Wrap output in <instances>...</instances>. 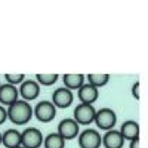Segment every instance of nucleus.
Here are the masks:
<instances>
[{
  "label": "nucleus",
  "instance_id": "17",
  "mask_svg": "<svg viewBox=\"0 0 148 148\" xmlns=\"http://www.w3.org/2000/svg\"><path fill=\"white\" fill-rule=\"evenodd\" d=\"M88 83L92 84L93 88L96 89H99V88H104V86L108 84L111 76L110 74H88Z\"/></svg>",
  "mask_w": 148,
  "mask_h": 148
},
{
  "label": "nucleus",
  "instance_id": "15",
  "mask_svg": "<svg viewBox=\"0 0 148 148\" xmlns=\"http://www.w3.org/2000/svg\"><path fill=\"white\" fill-rule=\"evenodd\" d=\"M86 77L83 74H64L62 76V82H64V88H67L68 90H79L82 86L86 83L84 82Z\"/></svg>",
  "mask_w": 148,
  "mask_h": 148
},
{
  "label": "nucleus",
  "instance_id": "4",
  "mask_svg": "<svg viewBox=\"0 0 148 148\" xmlns=\"http://www.w3.org/2000/svg\"><path fill=\"white\" fill-rule=\"evenodd\" d=\"M77 142L80 148H101L102 136L95 129H86V130H80Z\"/></svg>",
  "mask_w": 148,
  "mask_h": 148
},
{
  "label": "nucleus",
  "instance_id": "7",
  "mask_svg": "<svg viewBox=\"0 0 148 148\" xmlns=\"http://www.w3.org/2000/svg\"><path fill=\"white\" fill-rule=\"evenodd\" d=\"M56 133L67 142V141H71V139L79 136L80 126L73 119H64L59 121V125L56 127Z\"/></svg>",
  "mask_w": 148,
  "mask_h": 148
},
{
  "label": "nucleus",
  "instance_id": "20",
  "mask_svg": "<svg viewBox=\"0 0 148 148\" xmlns=\"http://www.w3.org/2000/svg\"><path fill=\"white\" fill-rule=\"evenodd\" d=\"M139 88H141L139 82H135L132 84V96L135 98V99H139Z\"/></svg>",
  "mask_w": 148,
  "mask_h": 148
},
{
  "label": "nucleus",
  "instance_id": "3",
  "mask_svg": "<svg viewBox=\"0 0 148 148\" xmlns=\"http://www.w3.org/2000/svg\"><path fill=\"white\" fill-rule=\"evenodd\" d=\"M95 114H96V110H95L93 105L79 104L76 108H74L73 120L76 121L79 126H89L95 120Z\"/></svg>",
  "mask_w": 148,
  "mask_h": 148
},
{
  "label": "nucleus",
  "instance_id": "16",
  "mask_svg": "<svg viewBox=\"0 0 148 148\" xmlns=\"http://www.w3.org/2000/svg\"><path fill=\"white\" fill-rule=\"evenodd\" d=\"M43 148H65V141L55 133H49L43 139Z\"/></svg>",
  "mask_w": 148,
  "mask_h": 148
},
{
  "label": "nucleus",
  "instance_id": "2",
  "mask_svg": "<svg viewBox=\"0 0 148 148\" xmlns=\"http://www.w3.org/2000/svg\"><path fill=\"white\" fill-rule=\"evenodd\" d=\"M93 123L96 125V127L101 129V130H105V132L111 130V129H114L116 123H117V114L111 108L104 107L101 110H96Z\"/></svg>",
  "mask_w": 148,
  "mask_h": 148
},
{
  "label": "nucleus",
  "instance_id": "14",
  "mask_svg": "<svg viewBox=\"0 0 148 148\" xmlns=\"http://www.w3.org/2000/svg\"><path fill=\"white\" fill-rule=\"evenodd\" d=\"M2 145L6 148H18L21 147V132L16 129H8L2 133Z\"/></svg>",
  "mask_w": 148,
  "mask_h": 148
},
{
  "label": "nucleus",
  "instance_id": "6",
  "mask_svg": "<svg viewBox=\"0 0 148 148\" xmlns=\"http://www.w3.org/2000/svg\"><path fill=\"white\" fill-rule=\"evenodd\" d=\"M45 136L36 127H28L21 132V147L24 148H42Z\"/></svg>",
  "mask_w": 148,
  "mask_h": 148
},
{
  "label": "nucleus",
  "instance_id": "10",
  "mask_svg": "<svg viewBox=\"0 0 148 148\" xmlns=\"http://www.w3.org/2000/svg\"><path fill=\"white\" fill-rule=\"evenodd\" d=\"M18 99H19L18 88H15L12 84H8V83L0 84V105L9 107L10 104H14Z\"/></svg>",
  "mask_w": 148,
  "mask_h": 148
},
{
  "label": "nucleus",
  "instance_id": "11",
  "mask_svg": "<svg viewBox=\"0 0 148 148\" xmlns=\"http://www.w3.org/2000/svg\"><path fill=\"white\" fill-rule=\"evenodd\" d=\"M98 95H99V89L93 88V86L89 84V83H84L82 88L77 90V96L80 99V104L93 105L98 101Z\"/></svg>",
  "mask_w": 148,
  "mask_h": 148
},
{
  "label": "nucleus",
  "instance_id": "25",
  "mask_svg": "<svg viewBox=\"0 0 148 148\" xmlns=\"http://www.w3.org/2000/svg\"><path fill=\"white\" fill-rule=\"evenodd\" d=\"M0 84H2V83H0Z\"/></svg>",
  "mask_w": 148,
  "mask_h": 148
},
{
  "label": "nucleus",
  "instance_id": "21",
  "mask_svg": "<svg viewBox=\"0 0 148 148\" xmlns=\"http://www.w3.org/2000/svg\"><path fill=\"white\" fill-rule=\"evenodd\" d=\"M8 120V113H6V108L3 105H0V125H3V123Z\"/></svg>",
  "mask_w": 148,
  "mask_h": 148
},
{
  "label": "nucleus",
  "instance_id": "1",
  "mask_svg": "<svg viewBox=\"0 0 148 148\" xmlns=\"http://www.w3.org/2000/svg\"><path fill=\"white\" fill-rule=\"evenodd\" d=\"M6 113H8V119L14 123V125L22 126V125H27L31 120L33 107L27 101L18 99L14 104H10L9 107H6Z\"/></svg>",
  "mask_w": 148,
  "mask_h": 148
},
{
  "label": "nucleus",
  "instance_id": "8",
  "mask_svg": "<svg viewBox=\"0 0 148 148\" xmlns=\"http://www.w3.org/2000/svg\"><path fill=\"white\" fill-rule=\"evenodd\" d=\"M18 93L21 96L22 101H33L36 99L40 93V86L36 80H31V79H25L19 86H18Z\"/></svg>",
  "mask_w": 148,
  "mask_h": 148
},
{
  "label": "nucleus",
  "instance_id": "22",
  "mask_svg": "<svg viewBox=\"0 0 148 148\" xmlns=\"http://www.w3.org/2000/svg\"><path fill=\"white\" fill-rule=\"evenodd\" d=\"M129 148H139V138H133L129 141Z\"/></svg>",
  "mask_w": 148,
  "mask_h": 148
},
{
  "label": "nucleus",
  "instance_id": "19",
  "mask_svg": "<svg viewBox=\"0 0 148 148\" xmlns=\"http://www.w3.org/2000/svg\"><path fill=\"white\" fill-rule=\"evenodd\" d=\"M5 79H6L8 84H12V86H15V88H18V86L25 80V76H24V74H6Z\"/></svg>",
  "mask_w": 148,
  "mask_h": 148
},
{
  "label": "nucleus",
  "instance_id": "24",
  "mask_svg": "<svg viewBox=\"0 0 148 148\" xmlns=\"http://www.w3.org/2000/svg\"><path fill=\"white\" fill-rule=\"evenodd\" d=\"M18 148H24V147H18Z\"/></svg>",
  "mask_w": 148,
  "mask_h": 148
},
{
  "label": "nucleus",
  "instance_id": "18",
  "mask_svg": "<svg viewBox=\"0 0 148 148\" xmlns=\"http://www.w3.org/2000/svg\"><path fill=\"white\" fill-rule=\"evenodd\" d=\"M58 80V74H37L36 82L39 83V86H52Z\"/></svg>",
  "mask_w": 148,
  "mask_h": 148
},
{
  "label": "nucleus",
  "instance_id": "23",
  "mask_svg": "<svg viewBox=\"0 0 148 148\" xmlns=\"http://www.w3.org/2000/svg\"><path fill=\"white\" fill-rule=\"evenodd\" d=\"M0 145H2V132H0Z\"/></svg>",
  "mask_w": 148,
  "mask_h": 148
},
{
  "label": "nucleus",
  "instance_id": "12",
  "mask_svg": "<svg viewBox=\"0 0 148 148\" xmlns=\"http://www.w3.org/2000/svg\"><path fill=\"white\" fill-rule=\"evenodd\" d=\"M102 145L105 148H123L125 145V139L120 135L119 130H107L104 135H102Z\"/></svg>",
  "mask_w": 148,
  "mask_h": 148
},
{
  "label": "nucleus",
  "instance_id": "13",
  "mask_svg": "<svg viewBox=\"0 0 148 148\" xmlns=\"http://www.w3.org/2000/svg\"><path fill=\"white\" fill-rule=\"evenodd\" d=\"M119 132L125 141H132L133 138H139V123L135 120H126L120 126Z\"/></svg>",
  "mask_w": 148,
  "mask_h": 148
},
{
  "label": "nucleus",
  "instance_id": "9",
  "mask_svg": "<svg viewBox=\"0 0 148 148\" xmlns=\"http://www.w3.org/2000/svg\"><path fill=\"white\" fill-rule=\"evenodd\" d=\"M74 101V95L71 90H68L67 88H58L53 90L52 93V104L56 107V108H67L73 104Z\"/></svg>",
  "mask_w": 148,
  "mask_h": 148
},
{
  "label": "nucleus",
  "instance_id": "5",
  "mask_svg": "<svg viewBox=\"0 0 148 148\" xmlns=\"http://www.w3.org/2000/svg\"><path fill=\"white\" fill-rule=\"evenodd\" d=\"M33 116L42 123H49L56 116V107L51 101H40L33 108Z\"/></svg>",
  "mask_w": 148,
  "mask_h": 148
}]
</instances>
